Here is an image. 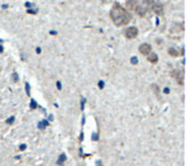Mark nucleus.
Returning a JSON list of instances; mask_svg holds the SVG:
<instances>
[{
	"mask_svg": "<svg viewBox=\"0 0 187 166\" xmlns=\"http://www.w3.org/2000/svg\"><path fill=\"white\" fill-rule=\"evenodd\" d=\"M110 18L116 26H124L131 21V14L119 4H115L110 11Z\"/></svg>",
	"mask_w": 187,
	"mask_h": 166,
	"instance_id": "f257e3e1",
	"label": "nucleus"
},
{
	"mask_svg": "<svg viewBox=\"0 0 187 166\" xmlns=\"http://www.w3.org/2000/svg\"><path fill=\"white\" fill-rule=\"evenodd\" d=\"M145 4H151V8H152V10L154 11L155 14H158V16H163L164 11H163V6H162V4L158 2V1H147Z\"/></svg>",
	"mask_w": 187,
	"mask_h": 166,
	"instance_id": "f03ea898",
	"label": "nucleus"
},
{
	"mask_svg": "<svg viewBox=\"0 0 187 166\" xmlns=\"http://www.w3.org/2000/svg\"><path fill=\"white\" fill-rule=\"evenodd\" d=\"M125 33H124V35H125V37L128 39H133L135 38V37H137L138 35V28L135 26H130V27H127L126 30H125Z\"/></svg>",
	"mask_w": 187,
	"mask_h": 166,
	"instance_id": "7ed1b4c3",
	"label": "nucleus"
},
{
	"mask_svg": "<svg viewBox=\"0 0 187 166\" xmlns=\"http://www.w3.org/2000/svg\"><path fill=\"white\" fill-rule=\"evenodd\" d=\"M173 78H175L176 82L180 85H184V71L183 70H174L171 73Z\"/></svg>",
	"mask_w": 187,
	"mask_h": 166,
	"instance_id": "20e7f679",
	"label": "nucleus"
},
{
	"mask_svg": "<svg viewBox=\"0 0 187 166\" xmlns=\"http://www.w3.org/2000/svg\"><path fill=\"white\" fill-rule=\"evenodd\" d=\"M151 45L149 44H141L140 46H139V51H140V54L143 55V56H147V55H149L151 53Z\"/></svg>",
	"mask_w": 187,
	"mask_h": 166,
	"instance_id": "39448f33",
	"label": "nucleus"
},
{
	"mask_svg": "<svg viewBox=\"0 0 187 166\" xmlns=\"http://www.w3.org/2000/svg\"><path fill=\"white\" fill-rule=\"evenodd\" d=\"M135 11L137 12L140 16H145V14H147V12H148V10H147V8L143 7V6H138L137 4V7H136V9H135Z\"/></svg>",
	"mask_w": 187,
	"mask_h": 166,
	"instance_id": "423d86ee",
	"label": "nucleus"
},
{
	"mask_svg": "<svg viewBox=\"0 0 187 166\" xmlns=\"http://www.w3.org/2000/svg\"><path fill=\"white\" fill-rule=\"evenodd\" d=\"M158 60H159V58H158V55L157 54H154V53H152V54H150L149 55V57H148V61L151 62V63H157Z\"/></svg>",
	"mask_w": 187,
	"mask_h": 166,
	"instance_id": "0eeeda50",
	"label": "nucleus"
},
{
	"mask_svg": "<svg viewBox=\"0 0 187 166\" xmlns=\"http://www.w3.org/2000/svg\"><path fill=\"white\" fill-rule=\"evenodd\" d=\"M137 4H138L137 1H127L126 2V6L129 9H131V10H135L136 7H137Z\"/></svg>",
	"mask_w": 187,
	"mask_h": 166,
	"instance_id": "6e6552de",
	"label": "nucleus"
},
{
	"mask_svg": "<svg viewBox=\"0 0 187 166\" xmlns=\"http://www.w3.org/2000/svg\"><path fill=\"white\" fill-rule=\"evenodd\" d=\"M48 125H49V123H48L47 120H42V121H39L37 124V127L39 128V129H45Z\"/></svg>",
	"mask_w": 187,
	"mask_h": 166,
	"instance_id": "1a4fd4ad",
	"label": "nucleus"
},
{
	"mask_svg": "<svg viewBox=\"0 0 187 166\" xmlns=\"http://www.w3.org/2000/svg\"><path fill=\"white\" fill-rule=\"evenodd\" d=\"M168 55H170V56H173V57H177V56H178V51H177V50L176 49H174V48H170V49L168 50Z\"/></svg>",
	"mask_w": 187,
	"mask_h": 166,
	"instance_id": "9d476101",
	"label": "nucleus"
},
{
	"mask_svg": "<svg viewBox=\"0 0 187 166\" xmlns=\"http://www.w3.org/2000/svg\"><path fill=\"white\" fill-rule=\"evenodd\" d=\"M64 161H66V155H65V154H61L60 156H59V158H58L57 164H58V165H61Z\"/></svg>",
	"mask_w": 187,
	"mask_h": 166,
	"instance_id": "9b49d317",
	"label": "nucleus"
},
{
	"mask_svg": "<svg viewBox=\"0 0 187 166\" xmlns=\"http://www.w3.org/2000/svg\"><path fill=\"white\" fill-rule=\"evenodd\" d=\"M18 81H19V76H18L16 72H13V73H12V82L16 83Z\"/></svg>",
	"mask_w": 187,
	"mask_h": 166,
	"instance_id": "f8f14e48",
	"label": "nucleus"
},
{
	"mask_svg": "<svg viewBox=\"0 0 187 166\" xmlns=\"http://www.w3.org/2000/svg\"><path fill=\"white\" fill-rule=\"evenodd\" d=\"M151 88H152L153 90H154V93H155V94H159V93H160V88H159V85H157V84H152V86H151Z\"/></svg>",
	"mask_w": 187,
	"mask_h": 166,
	"instance_id": "ddd939ff",
	"label": "nucleus"
},
{
	"mask_svg": "<svg viewBox=\"0 0 187 166\" xmlns=\"http://www.w3.org/2000/svg\"><path fill=\"white\" fill-rule=\"evenodd\" d=\"M30 107H31V109H35V108H37V107H38L37 104H36V102H35L34 100H31V105H30Z\"/></svg>",
	"mask_w": 187,
	"mask_h": 166,
	"instance_id": "4468645a",
	"label": "nucleus"
},
{
	"mask_svg": "<svg viewBox=\"0 0 187 166\" xmlns=\"http://www.w3.org/2000/svg\"><path fill=\"white\" fill-rule=\"evenodd\" d=\"M25 91H27V95H29V96H30V94H31V89H30V84H29V83H25Z\"/></svg>",
	"mask_w": 187,
	"mask_h": 166,
	"instance_id": "2eb2a0df",
	"label": "nucleus"
},
{
	"mask_svg": "<svg viewBox=\"0 0 187 166\" xmlns=\"http://www.w3.org/2000/svg\"><path fill=\"white\" fill-rule=\"evenodd\" d=\"M85 97H82L81 98V110H83L84 109V105H85Z\"/></svg>",
	"mask_w": 187,
	"mask_h": 166,
	"instance_id": "dca6fc26",
	"label": "nucleus"
},
{
	"mask_svg": "<svg viewBox=\"0 0 187 166\" xmlns=\"http://www.w3.org/2000/svg\"><path fill=\"white\" fill-rule=\"evenodd\" d=\"M130 62H131L133 65H137V63H138L137 57H131V59H130Z\"/></svg>",
	"mask_w": 187,
	"mask_h": 166,
	"instance_id": "f3484780",
	"label": "nucleus"
},
{
	"mask_svg": "<svg viewBox=\"0 0 187 166\" xmlns=\"http://www.w3.org/2000/svg\"><path fill=\"white\" fill-rule=\"evenodd\" d=\"M6 123H7L8 125H11V124H13V123H14V117H13V116L10 117V118H9V119H8L7 121H6Z\"/></svg>",
	"mask_w": 187,
	"mask_h": 166,
	"instance_id": "a211bd4d",
	"label": "nucleus"
},
{
	"mask_svg": "<svg viewBox=\"0 0 187 166\" xmlns=\"http://www.w3.org/2000/svg\"><path fill=\"white\" fill-rule=\"evenodd\" d=\"M97 133H93V135H92V140H93V141H97V140H99V137H97Z\"/></svg>",
	"mask_w": 187,
	"mask_h": 166,
	"instance_id": "6ab92c4d",
	"label": "nucleus"
},
{
	"mask_svg": "<svg viewBox=\"0 0 187 166\" xmlns=\"http://www.w3.org/2000/svg\"><path fill=\"white\" fill-rule=\"evenodd\" d=\"M99 88H100V89H103V88H104V82L103 81H100L99 82Z\"/></svg>",
	"mask_w": 187,
	"mask_h": 166,
	"instance_id": "aec40b11",
	"label": "nucleus"
},
{
	"mask_svg": "<svg viewBox=\"0 0 187 166\" xmlns=\"http://www.w3.org/2000/svg\"><path fill=\"white\" fill-rule=\"evenodd\" d=\"M27 149V145L25 144H22L21 147H20V151H23V150H25Z\"/></svg>",
	"mask_w": 187,
	"mask_h": 166,
	"instance_id": "412c9836",
	"label": "nucleus"
},
{
	"mask_svg": "<svg viewBox=\"0 0 187 166\" xmlns=\"http://www.w3.org/2000/svg\"><path fill=\"white\" fill-rule=\"evenodd\" d=\"M57 89L58 90H61V83H60V81H57Z\"/></svg>",
	"mask_w": 187,
	"mask_h": 166,
	"instance_id": "4be33fe9",
	"label": "nucleus"
},
{
	"mask_svg": "<svg viewBox=\"0 0 187 166\" xmlns=\"http://www.w3.org/2000/svg\"><path fill=\"white\" fill-rule=\"evenodd\" d=\"M27 12H29V13H33V14H35V13L37 12V10H27Z\"/></svg>",
	"mask_w": 187,
	"mask_h": 166,
	"instance_id": "5701e85b",
	"label": "nucleus"
},
{
	"mask_svg": "<svg viewBox=\"0 0 187 166\" xmlns=\"http://www.w3.org/2000/svg\"><path fill=\"white\" fill-rule=\"evenodd\" d=\"M164 93H165V94H168V93H170V89H168V88H165Z\"/></svg>",
	"mask_w": 187,
	"mask_h": 166,
	"instance_id": "b1692460",
	"label": "nucleus"
},
{
	"mask_svg": "<svg viewBox=\"0 0 187 166\" xmlns=\"http://www.w3.org/2000/svg\"><path fill=\"white\" fill-rule=\"evenodd\" d=\"M41 51H42V50H41V48H39V47H37V48H36V53H37V54H41Z\"/></svg>",
	"mask_w": 187,
	"mask_h": 166,
	"instance_id": "393cba45",
	"label": "nucleus"
},
{
	"mask_svg": "<svg viewBox=\"0 0 187 166\" xmlns=\"http://www.w3.org/2000/svg\"><path fill=\"white\" fill-rule=\"evenodd\" d=\"M96 166H102V163L100 162V161H97V162H96Z\"/></svg>",
	"mask_w": 187,
	"mask_h": 166,
	"instance_id": "a878e982",
	"label": "nucleus"
},
{
	"mask_svg": "<svg viewBox=\"0 0 187 166\" xmlns=\"http://www.w3.org/2000/svg\"><path fill=\"white\" fill-rule=\"evenodd\" d=\"M27 4V8H29V7H30V8H31V7H32V4H29V2H27V4Z\"/></svg>",
	"mask_w": 187,
	"mask_h": 166,
	"instance_id": "bb28decb",
	"label": "nucleus"
},
{
	"mask_svg": "<svg viewBox=\"0 0 187 166\" xmlns=\"http://www.w3.org/2000/svg\"><path fill=\"white\" fill-rule=\"evenodd\" d=\"M50 34H52V35H55V34H57V32H55V31H50Z\"/></svg>",
	"mask_w": 187,
	"mask_h": 166,
	"instance_id": "cd10ccee",
	"label": "nucleus"
},
{
	"mask_svg": "<svg viewBox=\"0 0 187 166\" xmlns=\"http://www.w3.org/2000/svg\"><path fill=\"white\" fill-rule=\"evenodd\" d=\"M0 53H2V46L0 45Z\"/></svg>",
	"mask_w": 187,
	"mask_h": 166,
	"instance_id": "c85d7f7f",
	"label": "nucleus"
}]
</instances>
